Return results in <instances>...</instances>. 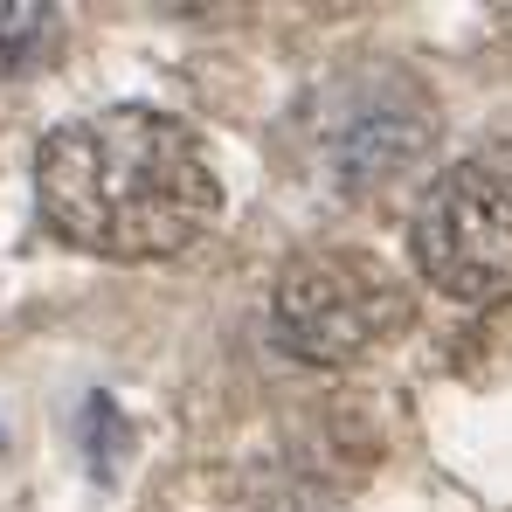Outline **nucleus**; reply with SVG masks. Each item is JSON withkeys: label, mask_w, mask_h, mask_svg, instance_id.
I'll return each instance as SVG.
<instances>
[{"label": "nucleus", "mask_w": 512, "mask_h": 512, "mask_svg": "<svg viewBox=\"0 0 512 512\" xmlns=\"http://www.w3.org/2000/svg\"><path fill=\"white\" fill-rule=\"evenodd\" d=\"M35 208L56 243L104 263L194 250L222 215V180L194 125L153 104H111L35 146Z\"/></svg>", "instance_id": "f257e3e1"}, {"label": "nucleus", "mask_w": 512, "mask_h": 512, "mask_svg": "<svg viewBox=\"0 0 512 512\" xmlns=\"http://www.w3.org/2000/svg\"><path fill=\"white\" fill-rule=\"evenodd\" d=\"M409 256L457 305L512 298V173L492 160L443 167L409 215Z\"/></svg>", "instance_id": "7ed1b4c3"}, {"label": "nucleus", "mask_w": 512, "mask_h": 512, "mask_svg": "<svg viewBox=\"0 0 512 512\" xmlns=\"http://www.w3.org/2000/svg\"><path fill=\"white\" fill-rule=\"evenodd\" d=\"M409 312V284L367 250H298L270 291V333L305 367H346L388 346Z\"/></svg>", "instance_id": "f03ea898"}, {"label": "nucleus", "mask_w": 512, "mask_h": 512, "mask_svg": "<svg viewBox=\"0 0 512 512\" xmlns=\"http://www.w3.org/2000/svg\"><path fill=\"white\" fill-rule=\"evenodd\" d=\"M56 49V7L35 0H0V77H21Z\"/></svg>", "instance_id": "39448f33"}, {"label": "nucleus", "mask_w": 512, "mask_h": 512, "mask_svg": "<svg viewBox=\"0 0 512 512\" xmlns=\"http://www.w3.org/2000/svg\"><path fill=\"white\" fill-rule=\"evenodd\" d=\"M436 139V104L409 70H367L340 77L326 90V125H319V153L340 187H381L395 173H409Z\"/></svg>", "instance_id": "20e7f679"}]
</instances>
